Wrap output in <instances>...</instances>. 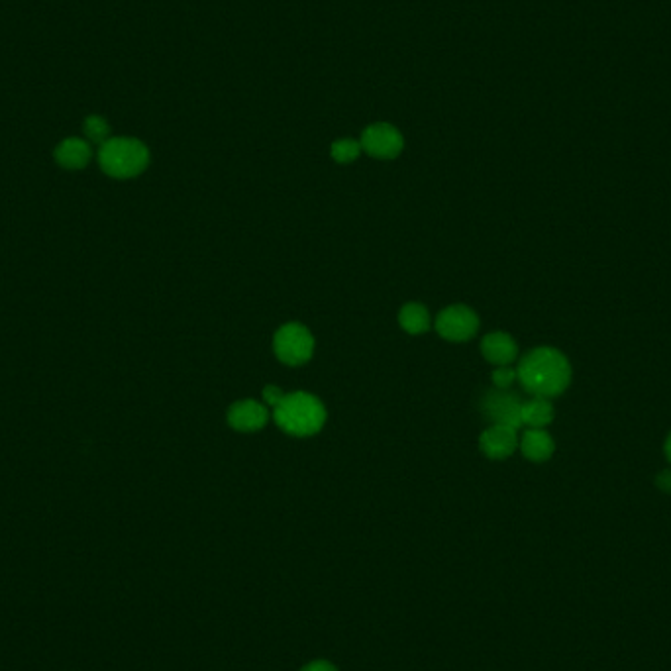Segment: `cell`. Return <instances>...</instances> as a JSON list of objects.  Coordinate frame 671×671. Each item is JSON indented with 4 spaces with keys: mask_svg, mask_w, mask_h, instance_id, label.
Returning <instances> with one entry per match:
<instances>
[{
    "mask_svg": "<svg viewBox=\"0 0 671 671\" xmlns=\"http://www.w3.org/2000/svg\"><path fill=\"white\" fill-rule=\"evenodd\" d=\"M518 381L534 397L554 399L571 383V363L564 352L542 346L530 350L517 367Z\"/></svg>",
    "mask_w": 671,
    "mask_h": 671,
    "instance_id": "1",
    "label": "cell"
},
{
    "mask_svg": "<svg viewBox=\"0 0 671 671\" xmlns=\"http://www.w3.org/2000/svg\"><path fill=\"white\" fill-rule=\"evenodd\" d=\"M273 418L283 432L297 438H307L322 430L326 422V409L314 395L297 391L283 397V401L273 409Z\"/></svg>",
    "mask_w": 671,
    "mask_h": 671,
    "instance_id": "2",
    "label": "cell"
},
{
    "mask_svg": "<svg viewBox=\"0 0 671 671\" xmlns=\"http://www.w3.org/2000/svg\"><path fill=\"white\" fill-rule=\"evenodd\" d=\"M150 150L138 138H108L99 148V165L114 179H132L146 171Z\"/></svg>",
    "mask_w": 671,
    "mask_h": 671,
    "instance_id": "3",
    "label": "cell"
},
{
    "mask_svg": "<svg viewBox=\"0 0 671 671\" xmlns=\"http://www.w3.org/2000/svg\"><path fill=\"white\" fill-rule=\"evenodd\" d=\"M275 356L287 365H303L309 362L314 352V338L309 328L297 322L281 326L273 338Z\"/></svg>",
    "mask_w": 671,
    "mask_h": 671,
    "instance_id": "4",
    "label": "cell"
},
{
    "mask_svg": "<svg viewBox=\"0 0 671 671\" xmlns=\"http://www.w3.org/2000/svg\"><path fill=\"white\" fill-rule=\"evenodd\" d=\"M360 144L363 152L375 159H395L405 148V138L393 124L377 122L363 130Z\"/></svg>",
    "mask_w": 671,
    "mask_h": 671,
    "instance_id": "5",
    "label": "cell"
},
{
    "mask_svg": "<svg viewBox=\"0 0 671 671\" xmlns=\"http://www.w3.org/2000/svg\"><path fill=\"white\" fill-rule=\"evenodd\" d=\"M479 330V318L465 305H454L442 310L436 318V332L450 342H467Z\"/></svg>",
    "mask_w": 671,
    "mask_h": 671,
    "instance_id": "6",
    "label": "cell"
},
{
    "mask_svg": "<svg viewBox=\"0 0 671 671\" xmlns=\"http://www.w3.org/2000/svg\"><path fill=\"white\" fill-rule=\"evenodd\" d=\"M483 413L493 424H503L518 430L522 426V403L509 389L489 391L483 399Z\"/></svg>",
    "mask_w": 671,
    "mask_h": 671,
    "instance_id": "7",
    "label": "cell"
},
{
    "mask_svg": "<svg viewBox=\"0 0 671 671\" xmlns=\"http://www.w3.org/2000/svg\"><path fill=\"white\" fill-rule=\"evenodd\" d=\"M479 448L489 460H507L518 448L517 430L503 424H493L479 438Z\"/></svg>",
    "mask_w": 671,
    "mask_h": 671,
    "instance_id": "8",
    "label": "cell"
},
{
    "mask_svg": "<svg viewBox=\"0 0 671 671\" xmlns=\"http://www.w3.org/2000/svg\"><path fill=\"white\" fill-rule=\"evenodd\" d=\"M269 422L267 409L258 401H238L228 411V424L238 432H258Z\"/></svg>",
    "mask_w": 671,
    "mask_h": 671,
    "instance_id": "9",
    "label": "cell"
},
{
    "mask_svg": "<svg viewBox=\"0 0 671 671\" xmlns=\"http://www.w3.org/2000/svg\"><path fill=\"white\" fill-rule=\"evenodd\" d=\"M518 448L528 462L542 464V462H548L554 456L556 442L544 428H528L522 434V438L518 442Z\"/></svg>",
    "mask_w": 671,
    "mask_h": 671,
    "instance_id": "10",
    "label": "cell"
},
{
    "mask_svg": "<svg viewBox=\"0 0 671 671\" xmlns=\"http://www.w3.org/2000/svg\"><path fill=\"white\" fill-rule=\"evenodd\" d=\"M483 358L497 367L511 365L517 360L518 344L507 332H491L481 342Z\"/></svg>",
    "mask_w": 671,
    "mask_h": 671,
    "instance_id": "11",
    "label": "cell"
},
{
    "mask_svg": "<svg viewBox=\"0 0 671 671\" xmlns=\"http://www.w3.org/2000/svg\"><path fill=\"white\" fill-rule=\"evenodd\" d=\"M55 161L71 171L83 169L89 165L91 157H93V150L91 144L83 138H65L53 152Z\"/></svg>",
    "mask_w": 671,
    "mask_h": 671,
    "instance_id": "12",
    "label": "cell"
},
{
    "mask_svg": "<svg viewBox=\"0 0 671 671\" xmlns=\"http://www.w3.org/2000/svg\"><path fill=\"white\" fill-rule=\"evenodd\" d=\"M554 420V405L546 397H534L522 403V426L546 428Z\"/></svg>",
    "mask_w": 671,
    "mask_h": 671,
    "instance_id": "13",
    "label": "cell"
},
{
    "mask_svg": "<svg viewBox=\"0 0 671 671\" xmlns=\"http://www.w3.org/2000/svg\"><path fill=\"white\" fill-rule=\"evenodd\" d=\"M399 324L413 336L424 334L430 328V312L420 303H409L399 312Z\"/></svg>",
    "mask_w": 671,
    "mask_h": 671,
    "instance_id": "14",
    "label": "cell"
},
{
    "mask_svg": "<svg viewBox=\"0 0 671 671\" xmlns=\"http://www.w3.org/2000/svg\"><path fill=\"white\" fill-rule=\"evenodd\" d=\"M83 132H85V138H87L89 144L93 142V144L103 146L104 142L110 138V126H108L106 118L99 116V114H91V116L85 118Z\"/></svg>",
    "mask_w": 671,
    "mask_h": 671,
    "instance_id": "15",
    "label": "cell"
},
{
    "mask_svg": "<svg viewBox=\"0 0 671 671\" xmlns=\"http://www.w3.org/2000/svg\"><path fill=\"white\" fill-rule=\"evenodd\" d=\"M362 152V144L358 140H350V138L338 140L330 148L332 159L338 161V163H352V161H356L360 157Z\"/></svg>",
    "mask_w": 671,
    "mask_h": 671,
    "instance_id": "16",
    "label": "cell"
},
{
    "mask_svg": "<svg viewBox=\"0 0 671 671\" xmlns=\"http://www.w3.org/2000/svg\"><path fill=\"white\" fill-rule=\"evenodd\" d=\"M491 379H493L497 389H509L518 379L517 369L509 367V365H501L491 373Z\"/></svg>",
    "mask_w": 671,
    "mask_h": 671,
    "instance_id": "17",
    "label": "cell"
},
{
    "mask_svg": "<svg viewBox=\"0 0 671 671\" xmlns=\"http://www.w3.org/2000/svg\"><path fill=\"white\" fill-rule=\"evenodd\" d=\"M283 397H285V393L279 389V387H275V385H267L265 389H263V401H265V405L267 407H277L281 401H283Z\"/></svg>",
    "mask_w": 671,
    "mask_h": 671,
    "instance_id": "18",
    "label": "cell"
},
{
    "mask_svg": "<svg viewBox=\"0 0 671 671\" xmlns=\"http://www.w3.org/2000/svg\"><path fill=\"white\" fill-rule=\"evenodd\" d=\"M656 485H658L660 491H664V493L671 495V469H664V471L658 473V477H656Z\"/></svg>",
    "mask_w": 671,
    "mask_h": 671,
    "instance_id": "19",
    "label": "cell"
},
{
    "mask_svg": "<svg viewBox=\"0 0 671 671\" xmlns=\"http://www.w3.org/2000/svg\"><path fill=\"white\" fill-rule=\"evenodd\" d=\"M301 671H338V668L326 660H316V662H310L309 666H305Z\"/></svg>",
    "mask_w": 671,
    "mask_h": 671,
    "instance_id": "20",
    "label": "cell"
},
{
    "mask_svg": "<svg viewBox=\"0 0 671 671\" xmlns=\"http://www.w3.org/2000/svg\"><path fill=\"white\" fill-rule=\"evenodd\" d=\"M664 454H666V458H668V462L671 464V432L670 436L666 438V444H664Z\"/></svg>",
    "mask_w": 671,
    "mask_h": 671,
    "instance_id": "21",
    "label": "cell"
}]
</instances>
